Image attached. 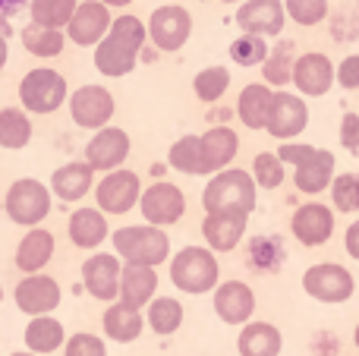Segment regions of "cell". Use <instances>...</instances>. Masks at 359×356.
<instances>
[{
    "label": "cell",
    "instance_id": "cell-1",
    "mask_svg": "<svg viewBox=\"0 0 359 356\" xmlns=\"http://www.w3.org/2000/svg\"><path fill=\"white\" fill-rule=\"evenodd\" d=\"M145 38H149V32H145V22L139 16L123 13V16L111 19L107 35L95 44V69L101 76H111V79L133 73Z\"/></svg>",
    "mask_w": 359,
    "mask_h": 356
},
{
    "label": "cell",
    "instance_id": "cell-2",
    "mask_svg": "<svg viewBox=\"0 0 359 356\" xmlns=\"http://www.w3.org/2000/svg\"><path fill=\"white\" fill-rule=\"evenodd\" d=\"M274 155H278L284 164H293V183H297L299 193L318 196L331 186V177H334V155H331L328 149L284 142Z\"/></svg>",
    "mask_w": 359,
    "mask_h": 356
},
{
    "label": "cell",
    "instance_id": "cell-3",
    "mask_svg": "<svg viewBox=\"0 0 359 356\" xmlns=\"http://www.w3.org/2000/svg\"><path fill=\"white\" fill-rule=\"evenodd\" d=\"M215 180H208L202 193V205L205 212H240V214H252L255 212V186L252 174L240 167H224L217 174H211Z\"/></svg>",
    "mask_w": 359,
    "mask_h": 356
},
{
    "label": "cell",
    "instance_id": "cell-4",
    "mask_svg": "<svg viewBox=\"0 0 359 356\" xmlns=\"http://www.w3.org/2000/svg\"><path fill=\"white\" fill-rule=\"evenodd\" d=\"M217 278H221V265H217L215 252L208 246H183L170 259V281L177 290L189 296H202L215 290Z\"/></svg>",
    "mask_w": 359,
    "mask_h": 356
},
{
    "label": "cell",
    "instance_id": "cell-5",
    "mask_svg": "<svg viewBox=\"0 0 359 356\" xmlns=\"http://www.w3.org/2000/svg\"><path fill=\"white\" fill-rule=\"evenodd\" d=\"M114 252L123 262H139V265H161L170 256V237L164 227L155 224H130L114 231Z\"/></svg>",
    "mask_w": 359,
    "mask_h": 356
},
{
    "label": "cell",
    "instance_id": "cell-6",
    "mask_svg": "<svg viewBox=\"0 0 359 356\" xmlns=\"http://www.w3.org/2000/svg\"><path fill=\"white\" fill-rule=\"evenodd\" d=\"M4 212L13 224L19 227H38L44 218L50 214V189L41 180L22 177L6 189L4 199Z\"/></svg>",
    "mask_w": 359,
    "mask_h": 356
},
{
    "label": "cell",
    "instance_id": "cell-7",
    "mask_svg": "<svg viewBox=\"0 0 359 356\" xmlns=\"http://www.w3.org/2000/svg\"><path fill=\"white\" fill-rule=\"evenodd\" d=\"M67 95H69L67 79L57 69L48 67L29 69L22 76V82H19V101H22L25 114H54L67 101Z\"/></svg>",
    "mask_w": 359,
    "mask_h": 356
},
{
    "label": "cell",
    "instance_id": "cell-8",
    "mask_svg": "<svg viewBox=\"0 0 359 356\" xmlns=\"http://www.w3.org/2000/svg\"><path fill=\"white\" fill-rule=\"evenodd\" d=\"M303 290L318 303H328V306H337V303H347L356 290V281L344 265L337 262H318L312 268H306L303 275Z\"/></svg>",
    "mask_w": 359,
    "mask_h": 356
},
{
    "label": "cell",
    "instance_id": "cell-9",
    "mask_svg": "<svg viewBox=\"0 0 359 356\" xmlns=\"http://www.w3.org/2000/svg\"><path fill=\"white\" fill-rule=\"evenodd\" d=\"M145 32H149L151 44H155L158 50H164V54H174V50H180L186 41H189V35H192V16H189V10H186V6L164 4V6H158V10L149 16V25H145Z\"/></svg>",
    "mask_w": 359,
    "mask_h": 356
},
{
    "label": "cell",
    "instance_id": "cell-10",
    "mask_svg": "<svg viewBox=\"0 0 359 356\" xmlns=\"http://www.w3.org/2000/svg\"><path fill=\"white\" fill-rule=\"evenodd\" d=\"M139 212L149 224L155 227H170L177 224L180 218L186 214V196L177 183H168V180H158L151 186H145L139 193Z\"/></svg>",
    "mask_w": 359,
    "mask_h": 356
},
{
    "label": "cell",
    "instance_id": "cell-11",
    "mask_svg": "<svg viewBox=\"0 0 359 356\" xmlns=\"http://www.w3.org/2000/svg\"><path fill=\"white\" fill-rule=\"evenodd\" d=\"M139 193H142L139 174L117 167V170H107L98 180V186H95V202H98V208L104 214H126L136 208Z\"/></svg>",
    "mask_w": 359,
    "mask_h": 356
},
{
    "label": "cell",
    "instance_id": "cell-12",
    "mask_svg": "<svg viewBox=\"0 0 359 356\" xmlns=\"http://www.w3.org/2000/svg\"><path fill=\"white\" fill-rule=\"evenodd\" d=\"M309 126V107L299 95L290 92H274L271 104H268V117H265V132L280 142H290L299 132Z\"/></svg>",
    "mask_w": 359,
    "mask_h": 356
},
{
    "label": "cell",
    "instance_id": "cell-13",
    "mask_svg": "<svg viewBox=\"0 0 359 356\" xmlns=\"http://www.w3.org/2000/svg\"><path fill=\"white\" fill-rule=\"evenodd\" d=\"M67 98H69V117L82 130H101V126L111 123L114 111H117L114 95L104 85H82Z\"/></svg>",
    "mask_w": 359,
    "mask_h": 356
},
{
    "label": "cell",
    "instance_id": "cell-14",
    "mask_svg": "<svg viewBox=\"0 0 359 356\" xmlns=\"http://www.w3.org/2000/svg\"><path fill=\"white\" fill-rule=\"evenodd\" d=\"M67 29V38L79 48H95L101 38L111 29V6H104L101 0H86V4H76L69 22L63 25Z\"/></svg>",
    "mask_w": 359,
    "mask_h": 356
},
{
    "label": "cell",
    "instance_id": "cell-15",
    "mask_svg": "<svg viewBox=\"0 0 359 356\" xmlns=\"http://www.w3.org/2000/svg\"><path fill=\"white\" fill-rule=\"evenodd\" d=\"M13 300H16L19 313H25V315H48V313H54V309L60 306L63 290L50 275L35 271V275H25L22 281L16 284Z\"/></svg>",
    "mask_w": 359,
    "mask_h": 356
},
{
    "label": "cell",
    "instance_id": "cell-16",
    "mask_svg": "<svg viewBox=\"0 0 359 356\" xmlns=\"http://www.w3.org/2000/svg\"><path fill=\"white\" fill-rule=\"evenodd\" d=\"M290 233L297 237V243L309 246V249L325 246L334 237V212L328 205H322V202H306V205H299L293 212Z\"/></svg>",
    "mask_w": 359,
    "mask_h": 356
},
{
    "label": "cell",
    "instance_id": "cell-17",
    "mask_svg": "<svg viewBox=\"0 0 359 356\" xmlns=\"http://www.w3.org/2000/svg\"><path fill=\"white\" fill-rule=\"evenodd\" d=\"M126 158H130V136L126 130H117L111 123L95 130V136L86 145V164L92 170H104V174L117 170Z\"/></svg>",
    "mask_w": 359,
    "mask_h": 356
},
{
    "label": "cell",
    "instance_id": "cell-18",
    "mask_svg": "<svg viewBox=\"0 0 359 356\" xmlns=\"http://www.w3.org/2000/svg\"><path fill=\"white\" fill-rule=\"evenodd\" d=\"M120 259L114 252H95L82 262V284H86L88 296L101 303H114L120 290Z\"/></svg>",
    "mask_w": 359,
    "mask_h": 356
},
{
    "label": "cell",
    "instance_id": "cell-19",
    "mask_svg": "<svg viewBox=\"0 0 359 356\" xmlns=\"http://www.w3.org/2000/svg\"><path fill=\"white\" fill-rule=\"evenodd\" d=\"M290 82L299 88L303 95H312V98H322V95L331 92L334 85V63L328 60V54H303L293 60V73Z\"/></svg>",
    "mask_w": 359,
    "mask_h": 356
},
{
    "label": "cell",
    "instance_id": "cell-20",
    "mask_svg": "<svg viewBox=\"0 0 359 356\" xmlns=\"http://www.w3.org/2000/svg\"><path fill=\"white\" fill-rule=\"evenodd\" d=\"M287 22L284 0H243L236 10V25L252 35H280Z\"/></svg>",
    "mask_w": 359,
    "mask_h": 356
},
{
    "label": "cell",
    "instance_id": "cell-21",
    "mask_svg": "<svg viewBox=\"0 0 359 356\" xmlns=\"http://www.w3.org/2000/svg\"><path fill=\"white\" fill-rule=\"evenodd\" d=\"M246 218L240 212H205L202 237L211 252H230L246 237Z\"/></svg>",
    "mask_w": 359,
    "mask_h": 356
},
{
    "label": "cell",
    "instance_id": "cell-22",
    "mask_svg": "<svg viewBox=\"0 0 359 356\" xmlns=\"http://www.w3.org/2000/svg\"><path fill=\"white\" fill-rule=\"evenodd\" d=\"M240 151V136L230 126H211L198 136V155H202V174H217L230 167Z\"/></svg>",
    "mask_w": 359,
    "mask_h": 356
},
{
    "label": "cell",
    "instance_id": "cell-23",
    "mask_svg": "<svg viewBox=\"0 0 359 356\" xmlns=\"http://www.w3.org/2000/svg\"><path fill=\"white\" fill-rule=\"evenodd\" d=\"M215 313L224 325H246L255 313V294L243 281H224L215 290Z\"/></svg>",
    "mask_w": 359,
    "mask_h": 356
},
{
    "label": "cell",
    "instance_id": "cell-24",
    "mask_svg": "<svg viewBox=\"0 0 359 356\" xmlns=\"http://www.w3.org/2000/svg\"><path fill=\"white\" fill-rule=\"evenodd\" d=\"M158 290V275L151 265H139V262H126L123 268H120V303H126V306H149V300L155 296Z\"/></svg>",
    "mask_w": 359,
    "mask_h": 356
},
{
    "label": "cell",
    "instance_id": "cell-25",
    "mask_svg": "<svg viewBox=\"0 0 359 356\" xmlns=\"http://www.w3.org/2000/svg\"><path fill=\"white\" fill-rule=\"evenodd\" d=\"M69 243L79 246V249H98L107 237H111V227H107V218L101 208H76L69 214Z\"/></svg>",
    "mask_w": 359,
    "mask_h": 356
},
{
    "label": "cell",
    "instance_id": "cell-26",
    "mask_svg": "<svg viewBox=\"0 0 359 356\" xmlns=\"http://www.w3.org/2000/svg\"><path fill=\"white\" fill-rule=\"evenodd\" d=\"M95 183V170L86 161H69L50 174V193L60 202H79L88 196Z\"/></svg>",
    "mask_w": 359,
    "mask_h": 356
},
{
    "label": "cell",
    "instance_id": "cell-27",
    "mask_svg": "<svg viewBox=\"0 0 359 356\" xmlns=\"http://www.w3.org/2000/svg\"><path fill=\"white\" fill-rule=\"evenodd\" d=\"M50 259H54V233L41 231V227H32L16 246V268L22 275H35Z\"/></svg>",
    "mask_w": 359,
    "mask_h": 356
},
{
    "label": "cell",
    "instance_id": "cell-28",
    "mask_svg": "<svg viewBox=\"0 0 359 356\" xmlns=\"http://www.w3.org/2000/svg\"><path fill=\"white\" fill-rule=\"evenodd\" d=\"M101 325H104V334L114 341V344H133L139 341L145 328V319L136 306H126V303H111L101 315Z\"/></svg>",
    "mask_w": 359,
    "mask_h": 356
},
{
    "label": "cell",
    "instance_id": "cell-29",
    "mask_svg": "<svg viewBox=\"0 0 359 356\" xmlns=\"http://www.w3.org/2000/svg\"><path fill=\"white\" fill-rule=\"evenodd\" d=\"M284 338L271 322H246L236 338V350L240 356H280Z\"/></svg>",
    "mask_w": 359,
    "mask_h": 356
},
{
    "label": "cell",
    "instance_id": "cell-30",
    "mask_svg": "<svg viewBox=\"0 0 359 356\" xmlns=\"http://www.w3.org/2000/svg\"><path fill=\"white\" fill-rule=\"evenodd\" d=\"M271 85L265 82H252L240 92L236 98V117L246 130H265V117H268V104H271Z\"/></svg>",
    "mask_w": 359,
    "mask_h": 356
},
{
    "label": "cell",
    "instance_id": "cell-31",
    "mask_svg": "<svg viewBox=\"0 0 359 356\" xmlns=\"http://www.w3.org/2000/svg\"><path fill=\"white\" fill-rule=\"evenodd\" d=\"M25 347H29L32 353L44 356V353H54L63 347V341H67V331H63V325L57 319H50L48 315H32V322L25 325Z\"/></svg>",
    "mask_w": 359,
    "mask_h": 356
},
{
    "label": "cell",
    "instance_id": "cell-32",
    "mask_svg": "<svg viewBox=\"0 0 359 356\" xmlns=\"http://www.w3.org/2000/svg\"><path fill=\"white\" fill-rule=\"evenodd\" d=\"M32 142V120L22 107H4L0 111V149L19 151Z\"/></svg>",
    "mask_w": 359,
    "mask_h": 356
},
{
    "label": "cell",
    "instance_id": "cell-33",
    "mask_svg": "<svg viewBox=\"0 0 359 356\" xmlns=\"http://www.w3.org/2000/svg\"><path fill=\"white\" fill-rule=\"evenodd\" d=\"M19 38H22V48L32 57H60L63 44H67V35L60 29H48V25H38V22L25 25Z\"/></svg>",
    "mask_w": 359,
    "mask_h": 356
},
{
    "label": "cell",
    "instance_id": "cell-34",
    "mask_svg": "<svg viewBox=\"0 0 359 356\" xmlns=\"http://www.w3.org/2000/svg\"><path fill=\"white\" fill-rule=\"evenodd\" d=\"M293 41H278L274 48H268V54H265V60L259 63L262 67V79H265V85H274V88H280V85H287L290 82V73H293Z\"/></svg>",
    "mask_w": 359,
    "mask_h": 356
},
{
    "label": "cell",
    "instance_id": "cell-35",
    "mask_svg": "<svg viewBox=\"0 0 359 356\" xmlns=\"http://www.w3.org/2000/svg\"><path fill=\"white\" fill-rule=\"evenodd\" d=\"M149 325H151V331L161 334V338L180 331V325H183V306H180V300H174V296H151Z\"/></svg>",
    "mask_w": 359,
    "mask_h": 356
},
{
    "label": "cell",
    "instance_id": "cell-36",
    "mask_svg": "<svg viewBox=\"0 0 359 356\" xmlns=\"http://www.w3.org/2000/svg\"><path fill=\"white\" fill-rule=\"evenodd\" d=\"M79 0H29V16L32 22L48 25V29H63L73 16Z\"/></svg>",
    "mask_w": 359,
    "mask_h": 356
},
{
    "label": "cell",
    "instance_id": "cell-37",
    "mask_svg": "<svg viewBox=\"0 0 359 356\" xmlns=\"http://www.w3.org/2000/svg\"><path fill=\"white\" fill-rule=\"evenodd\" d=\"M227 88H230V73L224 67H205L202 73L192 79V92H196V98L205 101V104L221 101Z\"/></svg>",
    "mask_w": 359,
    "mask_h": 356
},
{
    "label": "cell",
    "instance_id": "cell-38",
    "mask_svg": "<svg viewBox=\"0 0 359 356\" xmlns=\"http://www.w3.org/2000/svg\"><path fill=\"white\" fill-rule=\"evenodd\" d=\"M168 164L180 174H202V155H198V136H180L168 151Z\"/></svg>",
    "mask_w": 359,
    "mask_h": 356
},
{
    "label": "cell",
    "instance_id": "cell-39",
    "mask_svg": "<svg viewBox=\"0 0 359 356\" xmlns=\"http://www.w3.org/2000/svg\"><path fill=\"white\" fill-rule=\"evenodd\" d=\"M284 177H287V164L280 161L274 151H262V155H255V161H252V180H255V186L278 189L280 183H284Z\"/></svg>",
    "mask_w": 359,
    "mask_h": 356
},
{
    "label": "cell",
    "instance_id": "cell-40",
    "mask_svg": "<svg viewBox=\"0 0 359 356\" xmlns=\"http://www.w3.org/2000/svg\"><path fill=\"white\" fill-rule=\"evenodd\" d=\"M268 54V44L262 35H252V32H243L233 44H230V60L236 67H259Z\"/></svg>",
    "mask_w": 359,
    "mask_h": 356
},
{
    "label": "cell",
    "instance_id": "cell-41",
    "mask_svg": "<svg viewBox=\"0 0 359 356\" xmlns=\"http://www.w3.org/2000/svg\"><path fill=\"white\" fill-rule=\"evenodd\" d=\"M331 199H334V208L344 214H353L359 212V174H341V177H331Z\"/></svg>",
    "mask_w": 359,
    "mask_h": 356
},
{
    "label": "cell",
    "instance_id": "cell-42",
    "mask_svg": "<svg viewBox=\"0 0 359 356\" xmlns=\"http://www.w3.org/2000/svg\"><path fill=\"white\" fill-rule=\"evenodd\" d=\"M284 13L297 25H318L328 19V0H284Z\"/></svg>",
    "mask_w": 359,
    "mask_h": 356
},
{
    "label": "cell",
    "instance_id": "cell-43",
    "mask_svg": "<svg viewBox=\"0 0 359 356\" xmlns=\"http://www.w3.org/2000/svg\"><path fill=\"white\" fill-rule=\"evenodd\" d=\"M63 356H107V344L98 334H73V338L63 341Z\"/></svg>",
    "mask_w": 359,
    "mask_h": 356
},
{
    "label": "cell",
    "instance_id": "cell-44",
    "mask_svg": "<svg viewBox=\"0 0 359 356\" xmlns=\"http://www.w3.org/2000/svg\"><path fill=\"white\" fill-rule=\"evenodd\" d=\"M334 82H341V88H359V54H350L341 60V67H334Z\"/></svg>",
    "mask_w": 359,
    "mask_h": 356
},
{
    "label": "cell",
    "instance_id": "cell-45",
    "mask_svg": "<svg viewBox=\"0 0 359 356\" xmlns=\"http://www.w3.org/2000/svg\"><path fill=\"white\" fill-rule=\"evenodd\" d=\"M341 145L347 151H359V114H344L341 117Z\"/></svg>",
    "mask_w": 359,
    "mask_h": 356
},
{
    "label": "cell",
    "instance_id": "cell-46",
    "mask_svg": "<svg viewBox=\"0 0 359 356\" xmlns=\"http://www.w3.org/2000/svg\"><path fill=\"white\" fill-rule=\"evenodd\" d=\"M344 246H347V256H353L359 262V218L347 227V233H344Z\"/></svg>",
    "mask_w": 359,
    "mask_h": 356
},
{
    "label": "cell",
    "instance_id": "cell-47",
    "mask_svg": "<svg viewBox=\"0 0 359 356\" xmlns=\"http://www.w3.org/2000/svg\"><path fill=\"white\" fill-rule=\"evenodd\" d=\"M22 6H29V0H0V19L13 16V13H19Z\"/></svg>",
    "mask_w": 359,
    "mask_h": 356
},
{
    "label": "cell",
    "instance_id": "cell-48",
    "mask_svg": "<svg viewBox=\"0 0 359 356\" xmlns=\"http://www.w3.org/2000/svg\"><path fill=\"white\" fill-rule=\"evenodd\" d=\"M6 57H10V48H6V38L0 35V69L6 67Z\"/></svg>",
    "mask_w": 359,
    "mask_h": 356
},
{
    "label": "cell",
    "instance_id": "cell-49",
    "mask_svg": "<svg viewBox=\"0 0 359 356\" xmlns=\"http://www.w3.org/2000/svg\"><path fill=\"white\" fill-rule=\"evenodd\" d=\"M101 4H104V6H130L133 0H101Z\"/></svg>",
    "mask_w": 359,
    "mask_h": 356
},
{
    "label": "cell",
    "instance_id": "cell-50",
    "mask_svg": "<svg viewBox=\"0 0 359 356\" xmlns=\"http://www.w3.org/2000/svg\"><path fill=\"white\" fill-rule=\"evenodd\" d=\"M353 344H356V350H359V325H356V334H353Z\"/></svg>",
    "mask_w": 359,
    "mask_h": 356
},
{
    "label": "cell",
    "instance_id": "cell-51",
    "mask_svg": "<svg viewBox=\"0 0 359 356\" xmlns=\"http://www.w3.org/2000/svg\"><path fill=\"white\" fill-rule=\"evenodd\" d=\"M10 356H38V353H32V350H25V353H10Z\"/></svg>",
    "mask_w": 359,
    "mask_h": 356
},
{
    "label": "cell",
    "instance_id": "cell-52",
    "mask_svg": "<svg viewBox=\"0 0 359 356\" xmlns=\"http://www.w3.org/2000/svg\"><path fill=\"white\" fill-rule=\"evenodd\" d=\"M221 4H243V0H221Z\"/></svg>",
    "mask_w": 359,
    "mask_h": 356
},
{
    "label": "cell",
    "instance_id": "cell-53",
    "mask_svg": "<svg viewBox=\"0 0 359 356\" xmlns=\"http://www.w3.org/2000/svg\"><path fill=\"white\" fill-rule=\"evenodd\" d=\"M0 303H4V287H0Z\"/></svg>",
    "mask_w": 359,
    "mask_h": 356
}]
</instances>
